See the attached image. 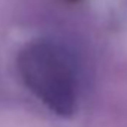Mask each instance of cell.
<instances>
[{
  "label": "cell",
  "instance_id": "1",
  "mask_svg": "<svg viewBox=\"0 0 127 127\" xmlns=\"http://www.w3.org/2000/svg\"><path fill=\"white\" fill-rule=\"evenodd\" d=\"M26 87L52 112L70 117L78 106V76L69 52L51 42L34 40L18 55Z\"/></svg>",
  "mask_w": 127,
  "mask_h": 127
}]
</instances>
